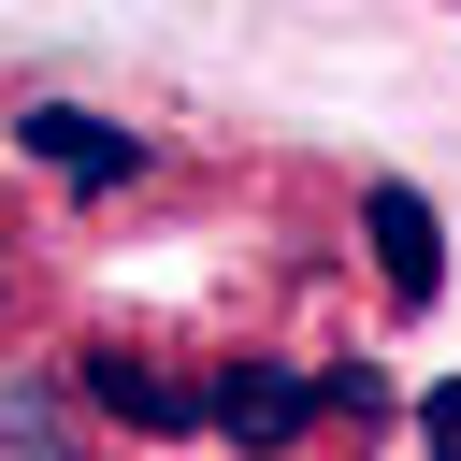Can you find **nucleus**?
Wrapping results in <instances>:
<instances>
[{"instance_id":"nucleus-4","label":"nucleus","mask_w":461,"mask_h":461,"mask_svg":"<svg viewBox=\"0 0 461 461\" xmlns=\"http://www.w3.org/2000/svg\"><path fill=\"white\" fill-rule=\"evenodd\" d=\"M360 230H375V288L418 317V303L447 288V230H432V202H418L403 173H375V187H360Z\"/></svg>"},{"instance_id":"nucleus-1","label":"nucleus","mask_w":461,"mask_h":461,"mask_svg":"<svg viewBox=\"0 0 461 461\" xmlns=\"http://www.w3.org/2000/svg\"><path fill=\"white\" fill-rule=\"evenodd\" d=\"M202 418H216L230 447H259V461H274V447H303V432L331 418V375H303L288 346H245V360H216V375H202Z\"/></svg>"},{"instance_id":"nucleus-7","label":"nucleus","mask_w":461,"mask_h":461,"mask_svg":"<svg viewBox=\"0 0 461 461\" xmlns=\"http://www.w3.org/2000/svg\"><path fill=\"white\" fill-rule=\"evenodd\" d=\"M0 303H14V230H0Z\"/></svg>"},{"instance_id":"nucleus-6","label":"nucleus","mask_w":461,"mask_h":461,"mask_svg":"<svg viewBox=\"0 0 461 461\" xmlns=\"http://www.w3.org/2000/svg\"><path fill=\"white\" fill-rule=\"evenodd\" d=\"M418 447H432V461H461V375H447V389H418Z\"/></svg>"},{"instance_id":"nucleus-5","label":"nucleus","mask_w":461,"mask_h":461,"mask_svg":"<svg viewBox=\"0 0 461 461\" xmlns=\"http://www.w3.org/2000/svg\"><path fill=\"white\" fill-rule=\"evenodd\" d=\"M0 461H86V447H72V375L0 389Z\"/></svg>"},{"instance_id":"nucleus-3","label":"nucleus","mask_w":461,"mask_h":461,"mask_svg":"<svg viewBox=\"0 0 461 461\" xmlns=\"http://www.w3.org/2000/svg\"><path fill=\"white\" fill-rule=\"evenodd\" d=\"M14 144H29L43 173H72V187H144V173H158V144L115 130V115H86V101H14Z\"/></svg>"},{"instance_id":"nucleus-2","label":"nucleus","mask_w":461,"mask_h":461,"mask_svg":"<svg viewBox=\"0 0 461 461\" xmlns=\"http://www.w3.org/2000/svg\"><path fill=\"white\" fill-rule=\"evenodd\" d=\"M72 403L115 418V432H202V375H173V360L130 346V331H86V346H72Z\"/></svg>"}]
</instances>
